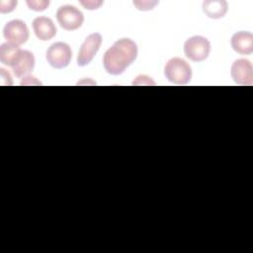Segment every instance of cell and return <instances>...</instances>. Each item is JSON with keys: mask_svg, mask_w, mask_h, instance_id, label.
<instances>
[{"mask_svg": "<svg viewBox=\"0 0 253 253\" xmlns=\"http://www.w3.org/2000/svg\"><path fill=\"white\" fill-rule=\"evenodd\" d=\"M137 45L127 38H123L108 48L103 57L105 70L112 75L122 74L136 58Z\"/></svg>", "mask_w": 253, "mask_h": 253, "instance_id": "6da1fadb", "label": "cell"}, {"mask_svg": "<svg viewBox=\"0 0 253 253\" xmlns=\"http://www.w3.org/2000/svg\"><path fill=\"white\" fill-rule=\"evenodd\" d=\"M166 79L177 85H185L192 78V69L189 63L180 57L169 59L164 66Z\"/></svg>", "mask_w": 253, "mask_h": 253, "instance_id": "7a4b0ae2", "label": "cell"}, {"mask_svg": "<svg viewBox=\"0 0 253 253\" xmlns=\"http://www.w3.org/2000/svg\"><path fill=\"white\" fill-rule=\"evenodd\" d=\"M184 52L192 61H203L211 52V43L205 37L194 36L185 42Z\"/></svg>", "mask_w": 253, "mask_h": 253, "instance_id": "3957f363", "label": "cell"}, {"mask_svg": "<svg viewBox=\"0 0 253 253\" xmlns=\"http://www.w3.org/2000/svg\"><path fill=\"white\" fill-rule=\"evenodd\" d=\"M55 16L59 26L66 31L77 30L84 22L83 13L72 5L60 6Z\"/></svg>", "mask_w": 253, "mask_h": 253, "instance_id": "277c9868", "label": "cell"}, {"mask_svg": "<svg viewBox=\"0 0 253 253\" xmlns=\"http://www.w3.org/2000/svg\"><path fill=\"white\" fill-rule=\"evenodd\" d=\"M45 58L50 66L56 69H62L68 66L72 58L70 46L62 42L52 43L46 50Z\"/></svg>", "mask_w": 253, "mask_h": 253, "instance_id": "5b68a950", "label": "cell"}, {"mask_svg": "<svg viewBox=\"0 0 253 253\" xmlns=\"http://www.w3.org/2000/svg\"><path fill=\"white\" fill-rule=\"evenodd\" d=\"M5 40L16 46H20L27 42L30 34L26 23L22 20H12L6 23L3 29Z\"/></svg>", "mask_w": 253, "mask_h": 253, "instance_id": "8992f818", "label": "cell"}, {"mask_svg": "<svg viewBox=\"0 0 253 253\" xmlns=\"http://www.w3.org/2000/svg\"><path fill=\"white\" fill-rule=\"evenodd\" d=\"M102 43V36L99 33L89 35L83 42L77 56V64L79 66L88 65L94 58Z\"/></svg>", "mask_w": 253, "mask_h": 253, "instance_id": "52a82bcc", "label": "cell"}, {"mask_svg": "<svg viewBox=\"0 0 253 253\" xmlns=\"http://www.w3.org/2000/svg\"><path fill=\"white\" fill-rule=\"evenodd\" d=\"M230 75L233 81L238 85H252L253 83V66L245 58L236 59L230 68Z\"/></svg>", "mask_w": 253, "mask_h": 253, "instance_id": "ba28073f", "label": "cell"}, {"mask_svg": "<svg viewBox=\"0 0 253 253\" xmlns=\"http://www.w3.org/2000/svg\"><path fill=\"white\" fill-rule=\"evenodd\" d=\"M33 30L41 41H49L56 35V27L50 18L41 16L33 21Z\"/></svg>", "mask_w": 253, "mask_h": 253, "instance_id": "9c48e42d", "label": "cell"}, {"mask_svg": "<svg viewBox=\"0 0 253 253\" xmlns=\"http://www.w3.org/2000/svg\"><path fill=\"white\" fill-rule=\"evenodd\" d=\"M231 47L239 54H250L253 52V35L250 32L240 31L235 33L230 41Z\"/></svg>", "mask_w": 253, "mask_h": 253, "instance_id": "30bf717a", "label": "cell"}, {"mask_svg": "<svg viewBox=\"0 0 253 253\" xmlns=\"http://www.w3.org/2000/svg\"><path fill=\"white\" fill-rule=\"evenodd\" d=\"M35 67V56L29 50H21L17 60L12 65L13 73L16 77H23L33 71Z\"/></svg>", "mask_w": 253, "mask_h": 253, "instance_id": "8fae6325", "label": "cell"}, {"mask_svg": "<svg viewBox=\"0 0 253 253\" xmlns=\"http://www.w3.org/2000/svg\"><path fill=\"white\" fill-rule=\"evenodd\" d=\"M227 2L224 0H206L203 2L204 13L211 19H220L227 12Z\"/></svg>", "mask_w": 253, "mask_h": 253, "instance_id": "7c38bea8", "label": "cell"}, {"mask_svg": "<svg viewBox=\"0 0 253 253\" xmlns=\"http://www.w3.org/2000/svg\"><path fill=\"white\" fill-rule=\"evenodd\" d=\"M21 50L22 49L19 46L13 45L9 42L2 43L0 46V61L3 64L12 67V65L17 60Z\"/></svg>", "mask_w": 253, "mask_h": 253, "instance_id": "4fadbf2b", "label": "cell"}, {"mask_svg": "<svg viewBox=\"0 0 253 253\" xmlns=\"http://www.w3.org/2000/svg\"><path fill=\"white\" fill-rule=\"evenodd\" d=\"M29 9L36 11V12H42L44 11L48 5H49V1H44V0H41V1H35V0H28L26 1Z\"/></svg>", "mask_w": 253, "mask_h": 253, "instance_id": "5bb4252c", "label": "cell"}, {"mask_svg": "<svg viewBox=\"0 0 253 253\" xmlns=\"http://www.w3.org/2000/svg\"><path fill=\"white\" fill-rule=\"evenodd\" d=\"M157 3V1H133V5L140 11L151 10Z\"/></svg>", "mask_w": 253, "mask_h": 253, "instance_id": "9a60e30c", "label": "cell"}, {"mask_svg": "<svg viewBox=\"0 0 253 253\" xmlns=\"http://www.w3.org/2000/svg\"><path fill=\"white\" fill-rule=\"evenodd\" d=\"M17 6V1L8 0V1H0V12L2 14L12 12Z\"/></svg>", "mask_w": 253, "mask_h": 253, "instance_id": "2e32d148", "label": "cell"}, {"mask_svg": "<svg viewBox=\"0 0 253 253\" xmlns=\"http://www.w3.org/2000/svg\"><path fill=\"white\" fill-rule=\"evenodd\" d=\"M80 4L88 10H95L100 8V6L103 4V1H80Z\"/></svg>", "mask_w": 253, "mask_h": 253, "instance_id": "e0dca14e", "label": "cell"}]
</instances>
